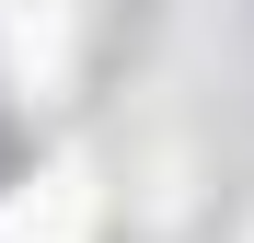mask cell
<instances>
[{"instance_id": "cell-1", "label": "cell", "mask_w": 254, "mask_h": 243, "mask_svg": "<svg viewBox=\"0 0 254 243\" xmlns=\"http://www.w3.org/2000/svg\"><path fill=\"white\" fill-rule=\"evenodd\" d=\"M0 243H93V174H81V162H47V174L0 209Z\"/></svg>"}, {"instance_id": "cell-2", "label": "cell", "mask_w": 254, "mask_h": 243, "mask_svg": "<svg viewBox=\"0 0 254 243\" xmlns=\"http://www.w3.org/2000/svg\"><path fill=\"white\" fill-rule=\"evenodd\" d=\"M12 70H23V93H47L69 70V23L58 12H12Z\"/></svg>"}]
</instances>
